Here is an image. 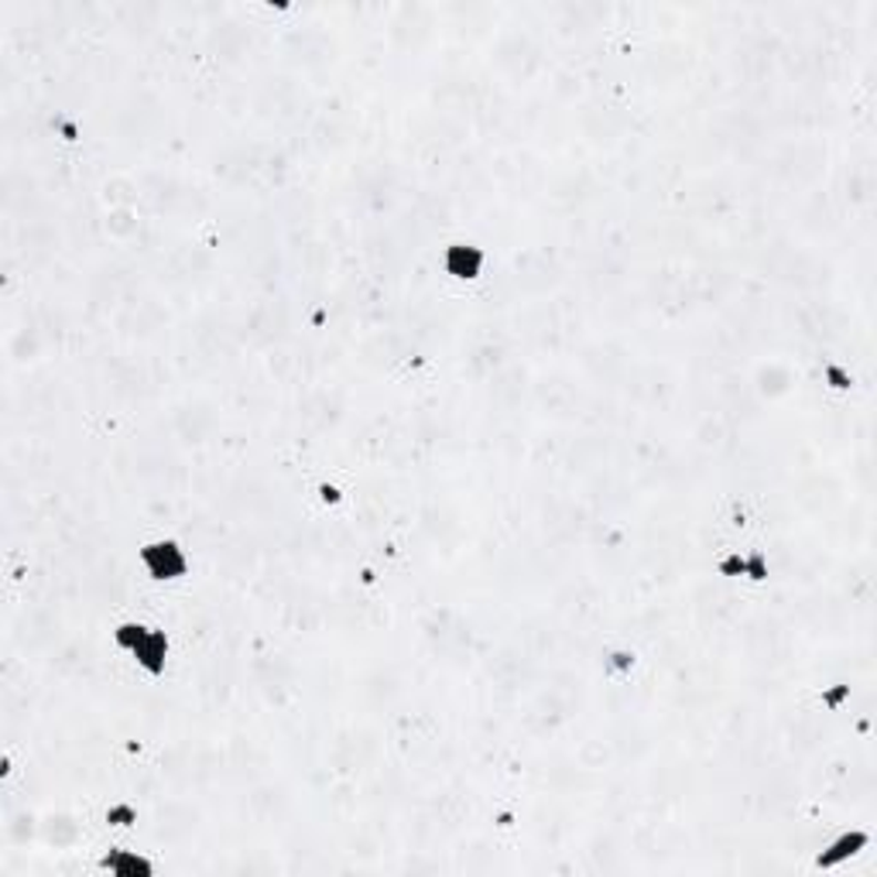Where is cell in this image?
<instances>
[{
	"label": "cell",
	"mask_w": 877,
	"mask_h": 877,
	"mask_svg": "<svg viewBox=\"0 0 877 877\" xmlns=\"http://www.w3.org/2000/svg\"><path fill=\"white\" fill-rule=\"evenodd\" d=\"M117 645L127 648L134 655V661L142 665L145 672L152 676H161L165 672V661H168V638L165 630L158 627H148V624H137V620H127L117 627Z\"/></svg>",
	"instance_id": "6da1fadb"
},
{
	"label": "cell",
	"mask_w": 877,
	"mask_h": 877,
	"mask_svg": "<svg viewBox=\"0 0 877 877\" xmlns=\"http://www.w3.org/2000/svg\"><path fill=\"white\" fill-rule=\"evenodd\" d=\"M442 264H446V271L452 278H463V282H470V278H477L480 268H483V251L473 248V243H449Z\"/></svg>",
	"instance_id": "3957f363"
},
{
	"label": "cell",
	"mask_w": 877,
	"mask_h": 877,
	"mask_svg": "<svg viewBox=\"0 0 877 877\" xmlns=\"http://www.w3.org/2000/svg\"><path fill=\"white\" fill-rule=\"evenodd\" d=\"M142 563L152 573V580H179L189 570V555L179 542L158 539L142 549Z\"/></svg>",
	"instance_id": "7a4b0ae2"
}]
</instances>
